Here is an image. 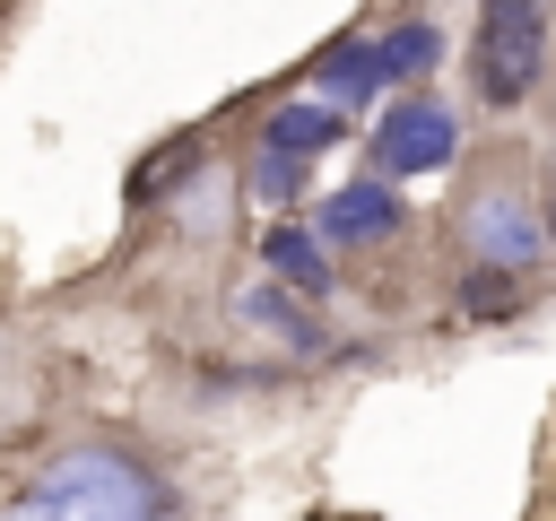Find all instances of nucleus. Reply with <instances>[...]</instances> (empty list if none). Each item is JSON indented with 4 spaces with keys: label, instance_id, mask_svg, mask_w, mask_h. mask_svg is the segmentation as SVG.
<instances>
[{
    "label": "nucleus",
    "instance_id": "obj_10",
    "mask_svg": "<svg viewBox=\"0 0 556 521\" xmlns=\"http://www.w3.org/2000/svg\"><path fill=\"white\" fill-rule=\"evenodd\" d=\"M521 304V278L513 269H478V278H460V313H513Z\"/></svg>",
    "mask_w": 556,
    "mask_h": 521
},
{
    "label": "nucleus",
    "instance_id": "obj_3",
    "mask_svg": "<svg viewBox=\"0 0 556 521\" xmlns=\"http://www.w3.org/2000/svg\"><path fill=\"white\" fill-rule=\"evenodd\" d=\"M452 148H460V122L443 104H391L374 130V174H434L452 165Z\"/></svg>",
    "mask_w": 556,
    "mask_h": 521
},
{
    "label": "nucleus",
    "instance_id": "obj_8",
    "mask_svg": "<svg viewBox=\"0 0 556 521\" xmlns=\"http://www.w3.org/2000/svg\"><path fill=\"white\" fill-rule=\"evenodd\" d=\"M382 87V43H339L330 61H321V96H374Z\"/></svg>",
    "mask_w": 556,
    "mask_h": 521
},
{
    "label": "nucleus",
    "instance_id": "obj_13",
    "mask_svg": "<svg viewBox=\"0 0 556 521\" xmlns=\"http://www.w3.org/2000/svg\"><path fill=\"white\" fill-rule=\"evenodd\" d=\"M295 182H304V165H295V156H269V148H261V191H269V200H295Z\"/></svg>",
    "mask_w": 556,
    "mask_h": 521
},
{
    "label": "nucleus",
    "instance_id": "obj_4",
    "mask_svg": "<svg viewBox=\"0 0 556 521\" xmlns=\"http://www.w3.org/2000/svg\"><path fill=\"white\" fill-rule=\"evenodd\" d=\"M460 234H469V252H478L486 269H513V278H521V269L539 260V243H547V234H539V217H530L513 191H478V200H469V217H460Z\"/></svg>",
    "mask_w": 556,
    "mask_h": 521
},
{
    "label": "nucleus",
    "instance_id": "obj_7",
    "mask_svg": "<svg viewBox=\"0 0 556 521\" xmlns=\"http://www.w3.org/2000/svg\"><path fill=\"white\" fill-rule=\"evenodd\" d=\"M261 260H269V269H278L287 287H304V295H321V287H330V260H321V243H313L304 226H269Z\"/></svg>",
    "mask_w": 556,
    "mask_h": 521
},
{
    "label": "nucleus",
    "instance_id": "obj_1",
    "mask_svg": "<svg viewBox=\"0 0 556 521\" xmlns=\"http://www.w3.org/2000/svg\"><path fill=\"white\" fill-rule=\"evenodd\" d=\"M0 521H165V486L113 443H70L0 504Z\"/></svg>",
    "mask_w": 556,
    "mask_h": 521
},
{
    "label": "nucleus",
    "instance_id": "obj_5",
    "mask_svg": "<svg viewBox=\"0 0 556 521\" xmlns=\"http://www.w3.org/2000/svg\"><path fill=\"white\" fill-rule=\"evenodd\" d=\"M391 226H400V200H391L382 174H374V182H348V191L321 200V234H330V243H382Z\"/></svg>",
    "mask_w": 556,
    "mask_h": 521
},
{
    "label": "nucleus",
    "instance_id": "obj_14",
    "mask_svg": "<svg viewBox=\"0 0 556 521\" xmlns=\"http://www.w3.org/2000/svg\"><path fill=\"white\" fill-rule=\"evenodd\" d=\"M547 243H556V191H547Z\"/></svg>",
    "mask_w": 556,
    "mask_h": 521
},
{
    "label": "nucleus",
    "instance_id": "obj_6",
    "mask_svg": "<svg viewBox=\"0 0 556 521\" xmlns=\"http://www.w3.org/2000/svg\"><path fill=\"white\" fill-rule=\"evenodd\" d=\"M330 139H339V113H330V104H278V113L261 122V148H269V156H295V165L321 156Z\"/></svg>",
    "mask_w": 556,
    "mask_h": 521
},
{
    "label": "nucleus",
    "instance_id": "obj_9",
    "mask_svg": "<svg viewBox=\"0 0 556 521\" xmlns=\"http://www.w3.org/2000/svg\"><path fill=\"white\" fill-rule=\"evenodd\" d=\"M443 61V35L434 26H391L382 35V78H417V69H434Z\"/></svg>",
    "mask_w": 556,
    "mask_h": 521
},
{
    "label": "nucleus",
    "instance_id": "obj_12",
    "mask_svg": "<svg viewBox=\"0 0 556 521\" xmlns=\"http://www.w3.org/2000/svg\"><path fill=\"white\" fill-rule=\"evenodd\" d=\"M191 156H200V148H191V139H174V148H156V156H148V165H139V174H130V200H148V191H156V182H165V174H182V165H191Z\"/></svg>",
    "mask_w": 556,
    "mask_h": 521
},
{
    "label": "nucleus",
    "instance_id": "obj_2",
    "mask_svg": "<svg viewBox=\"0 0 556 521\" xmlns=\"http://www.w3.org/2000/svg\"><path fill=\"white\" fill-rule=\"evenodd\" d=\"M539 52H547V0H478V96L486 104H521L539 87Z\"/></svg>",
    "mask_w": 556,
    "mask_h": 521
},
{
    "label": "nucleus",
    "instance_id": "obj_11",
    "mask_svg": "<svg viewBox=\"0 0 556 521\" xmlns=\"http://www.w3.org/2000/svg\"><path fill=\"white\" fill-rule=\"evenodd\" d=\"M243 321H278V330H287L295 347H321V330H313V321H304L295 304H278V295H243Z\"/></svg>",
    "mask_w": 556,
    "mask_h": 521
}]
</instances>
